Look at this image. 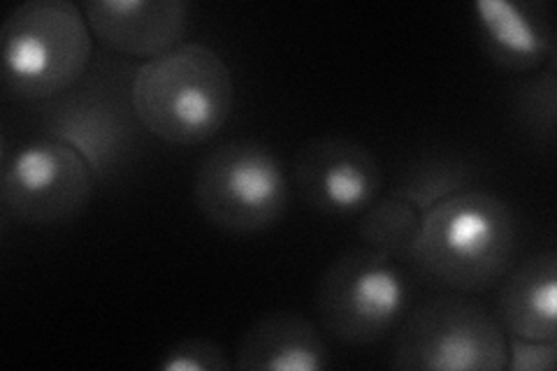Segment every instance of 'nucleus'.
<instances>
[{
	"label": "nucleus",
	"instance_id": "obj_13",
	"mask_svg": "<svg viewBox=\"0 0 557 371\" xmlns=\"http://www.w3.org/2000/svg\"><path fill=\"white\" fill-rule=\"evenodd\" d=\"M504 279L499 321L511 337L557 342V253H534Z\"/></svg>",
	"mask_w": 557,
	"mask_h": 371
},
{
	"label": "nucleus",
	"instance_id": "obj_7",
	"mask_svg": "<svg viewBox=\"0 0 557 371\" xmlns=\"http://www.w3.org/2000/svg\"><path fill=\"white\" fill-rule=\"evenodd\" d=\"M3 205L30 225H59L91 200L94 172L84 158L51 137L33 139L3 158Z\"/></svg>",
	"mask_w": 557,
	"mask_h": 371
},
{
	"label": "nucleus",
	"instance_id": "obj_17",
	"mask_svg": "<svg viewBox=\"0 0 557 371\" xmlns=\"http://www.w3.org/2000/svg\"><path fill=\"white\" fill-rule=\"evenodd\" d=\"M161 371H231L235 362L228 360L219 344L202 337H188L170 346L159 362Z\"/></svg>",
	"mask_w": 557,
	"mask_h": 371
},
{
	"label": "nucleus",
	"instance_id": "obj_11",
	"mask_svg": "<svg viewBox=\"0 0 557 371\" xmlns=\"http://www.w3.org/2000/svg\"><path fill=\"white\" fill-rule=\"evenodd\" d=\"M474 20L485 51L504 70L532 73L555 54V30L544 3L476 0Z\"/></svg>",
	"mask_w": 557,
	"mask_h": 371
},
{
	"label": "nucleus",
	"instance_id": "obj_6",
	"mask_svg": "<svg viewBox=\"0 0 557 371\" xmlns=\"http://www.w3.org/2000/svg\"><path fill=\"white\" fill-rule=\"evenodd\" d=\"M507 334L474 299L444 295L405 316L393 369L403 371H502Z\"/></svg>",
	"mask_w": 557,
	"mask_h": 371
},
{
	"label": "nucleus",
	"instance_id": "obj_12",
	"mask_svg": "<svg viewBox=\"0 0 557 371\" xmlns=\"http://www.w3.org/2000/svg\"><path fill=\"white\" fill-rule=\"evenodd\" d=\"M330 362L319 330L290 311L260 316L242 334L235 353V369L242 371H323Z\"/></svg>",
	"mask_w": 557,
	"mask_h": 371
},
{
	"label": "nucleus",
	"instance_id": "obj_8",
	"mask_svg": "<svg viewBox=\"0 0 557 371\" xmlns=\"http://www.w3.org/2000/svg\"><path fill=\"white\" fill-rule=\"evenodd\" d=\"M302 200L325 217H356L379 200L383 172L376 156L348 137H319L295 158Z\"/></svg>",
	"mask_w": 557,
	"mask_h": 371
},
{
	"label": "nucleus",
	"instance_id": "obj_14",
	"mask_svg": "<svg viewBox=\"0 0 557 371\" xmlns=\"http://www.w3.org/2000/svg\"><path fill=\"white\" fill-rule=\"evenodd\" d=\"M423 214L407 200L388 196L362 211L358 235L368 249L395 262H411Z\"/></svg>",
	"mask_w": 557,
	"mask_h": 371
},
{
	"label": "nucleus",
	"instance_id": "obj_1",
	"mask_svg": "<svg viewBox=\"0 0 557 371\" xmlns=\"http://www.w3.org/2000/svg\"><path fill=\"white\" fill-rule=\"evenodd\" d=\"M516 251L518 221L509 202L467 188L425 211L411 262L446 288L479 293L511 272Z\"/></svg>",
	"mask_w": 557,
	"mask_h": 371
},
{
	"label": "nucleus",
	"instance_id": "obj_18",
	"mask_svg": "<svg viewBox=\"0 0 557 371\" xmlns=\"http://www.w3.org/2000/svg\"><path fill=\"white\" fill-rule=\"evenodd\" d=\"M507 369L509 371H550L557 360V342H528L507 337Z\"/></svg>",
	"mask_w": 557,
	"mask_h": 371
},
{
	"label": "nucleus",
	"instance_id": "obj_2",
	"mask_svg": "<svg viewBox=\"0 0 557 371\" xmlns=\"http://www.w3.org/2000/svg\"><path fill=\"white\" fill-rule=\"evenodd\" d=\"M131 104L139 126L161 143L202 145L231 119L235 104L231 67L212 47L182 42L135 67Z\"/></svg>",
	"mask_w": 557,
	"mask_h": 371
},
{
	"label": "nucleus",
	"instance_id": "obj_5",
	"mask_svg": "<svg viewBox=\"0 0 557 371\" xmlns=\"http://www.w3.org/2000/svg\"><path fill=\"white\" fill-rule=\"evenodd\" d=\"M411 299L399 264L372 249H356L323 272L317 313L323 330L342 344L368 346L386 339L405 321Z\"/></svg>",
	"mask_w": 557,
	"mask_h": 371
},
{
	"label": "nucleus",
	"instance_id": "obj_15",
	"mask_svg": "<svg viewBox=\"0 0 557 371\" xmlns=\"http://www.w3.org/2000/svg\"><path fill=\"white\" fill-rule=\"evenodd\" d=\"M469 184H472V168L460 158L430 156L403 174L393 196L407 200L425 214L434 205L467 190Z\"/></svg>",
	"mask_w": 557,
	"mask_h": 371
},
{
	"label": "nucleus",
	"instance_id": "obj_9",
	"mask_svg": "<svg viewBox=\"0 0 557 371\" xmlns=\"http://www.w3.org/2000/svg\"><path fill=\"white\" fill-rule=\"evenodd\" d=\"M137 116L108 88H79L54 98L45 114V133L75 149L94 176H108L126 163L135 147Z\"/></svg>",
	"mask_w": 557,
	"mask_h": 371
},
{
	"label": "nucleus",
	"instance_id": "obj_10",
	"mask_svg": "<svg viewBox=\"0 0 557 371\" xmlns=\"http://www.w3.org/2000/svg\"><path fill=\"white\" fill-rule=\"evenodd\" d=\"M82 10L102 47L143 61L180 47L188 26L184 0H89Z\"/></svg>",
	"mask_w": 557,
	"mask_h": 371
},
{
	"label": "nucleus",
	"instance_id": "obj_3",
	"mask_svg": "<svg viewBox=\"0 0 557 371\" xmlns=\"http://www.w3.org/2000/svg\"><path fill=\"white\" fill-rule=\"evenodd\" d=\"M94 33L70 0H28L0 30V79L20 100H54L86 73Z\"/></svg>",
	"mask_w": 557,
	"mask_h": 371
},
{
	"label": "nucleus",
	"instance_id": "obj_4",
	"mask_svg": "<svg viewBox=\"0 0 557 371\" xmlns=\"http://www.w3.org/2000/svg\"><path fill=\"white\" fill-rule=\"evenodd\" d=\"M200 214L228 233L272 227L290 200L282 158L253 139H233L205 156L194 180Z\"/></svg>",
	"mask_w": 557,
	"mask_h": 371
},
{
	"label": "nucleus",
	"instance_id": "obj_16",
	"mask_svg": "<svg viewBox=\"0 0 557 371\" xmlns=\"http://www.w3.org/2000/svg\"><path fill=\"white\" fill-rule=\"evenodd\" d=\"M518 116L522 126L532 131L539 139L555 137V108H557V79L555 70H546L539 77L518 88Z\"/></svg>",
	"mask_w": 557,
	"mask_h": 371
}]
</instances>
